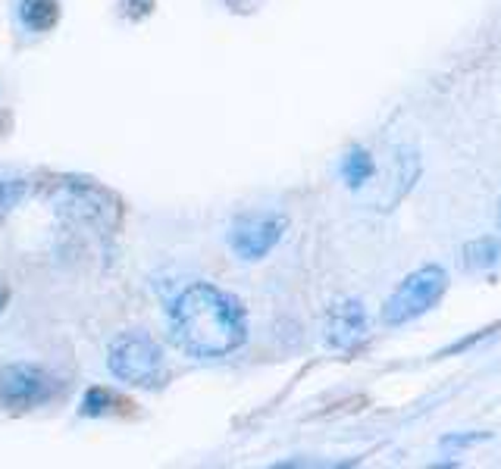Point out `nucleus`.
I'll list each match as a JSON object with an SVG mask.
<instances>
[{
	"label": "nucleus",
	"instance_id": "6",
	"mask_svg": "<svg viewBox=\"0 0 501 469\" xmlns=\"http://www.w3.org/2000/svg\"><path fill=\"white\" fill-rule=\"evenodd\" d=\"M289 219L283 213H244L232 222L229 244L242 260H264L279 242H283Z\"/></svg>",
	"mask_w": 501,
	"mask_h": 469
},
{
	"label": "nucleus",
	"instance_id": "8",
	"mask_svg": "<svg viewBox=\"0 0 501 469\" xmlns=\"http://www.w3.org/2000/svg\"><path fill=\"white\" fill-rule=\"evenodd\" d=\"M417 178H420V157H417V151L405 147V151H398L392 160V182H389L386 194L380 197V210H392L401 197H407V191L414 188Z\"/></svg>",
	"mask_w": 501,
	"mask_h": 469
},
{
	"label": "nucleus",
	"instance_id": "14",
	"mask_svg": "<svg viewBox=\"0 0 501 469\" xmlns=\"http://www.w3.org/2000/svg\"><path fill=\"white\" fill-rule=\"evenodd\" d=\"M119 7H122L119 13L126 16L129 22H142V20H148V16L154 13L157 0H122Z\"/></svg>",
	"mask_w": 501,
	"mask_h": 469
},
{
	"label": "nucleus",
	"instance_id": "12",
	"mask_svg": "<svg viewBox=\"0 0 501 469\" xmlns=\"http://www.w3.org/2000/svg\"><path fill=\"white\" fill-rule=\"evenodd\" d=\"M126 407H132L126 398L113 394L110 388H88L82 394V404H78V416H91V419H101V416H113V413H122Z\"/></svg>",
	"mask_w": 501,
	"mask_h": 469
},
{
	"label": "nucleus",
	"instance_id": "15",
	"mask_svg": "<svg viewBox=\"0 0 501 469\" xmlns=\"http://www.w3.org/2000/svg\"><path fill=\"white\" fill-rule=\"evenodd\" d=\"M489 432H470V435H448L442 438V448H464V444H473V441H486Z\"/></svg>",
	"mask_w": 501,
	"mask_h": 469
},
{
	"label": "nucleus",
	"instance_id": "16",
	"mask_svg": "<svg viewBox=\"0 0 501 469\" xmlns=\"http://www.w3.org/2000/svg\"><path fill=\"white\" fill-rule=\"evenodd\" d=\"M229 10H232V13H242V10H254V4H250V0H235Z\"/></svg>",
	"mask_w": 501,
	"mask_h": 469
},
{
	"label": "nucleus",
	"instance_id": "4",
	"mask_svg": "<svg viewBox=\"0 0 501 469\" xmlns=\"http://www.w3.org/2000/svg\"><path fill=\"white\" fill-rule=\"evenodd\" d=\"M107 366L126 385L157 388L167 375L163 369V350L148 332H126L110 344Z\"/></svg>",
	"mask_w": 501,
	"mask_h": 469
},
{
	"label": "nucleus",
	"instance_id": "2",
	"mask_svg": "<svg viewBox=\"0 0 501 469\" xmlns=\"http://www.w3.org/2000/svg\"><path fill=\"white\" fill-rule=\"evenodd\" d=\"M51 201L63 216L94 228L97 234H113L119 228V216H122L119 197L103 188V185H97L94 178H78V176L57 178V185L51 191Z\"/></svg>",
	"mask_w": 501,
	"mask_h": 469
},
{
	"label": "nucleus",
	"instance_id": "17",
	"mask_svg": "<svg viewBox=\"0 0 501 469\" xmlns=\"http://www.w3.org/2000/svg\"><path fill=\"white\" fill-rule=\"evenodd\" d=\"M7 304H10V288H7V285H0V313L7 310Z\"/></svg>",
	"mask_w": 501,
	"mask_h": 469
},
{
	"label": "nucleus",
	"instance_id": "9",
	"mask_svg": "<svg viewBox=\"0 0 501 469\" xmlns=\"http://www.w3.org/2000/svg\"><path fill=\"white\" fill-rule=\"evenodd\" d=\"M20 22L35 35L53 32L60 22V0H20L16 4Z\"/></svg>",
	"mask_w": 501,
	"mask_h": 469
},
{
	"label": "nucleus",
	"instance_id": "1",
	"mask_svg": "<svg viewBox=\"0 0 501 469\" xmlns=\"http://www.w3.org/2000/svg\"><path fill=\"white\" fill-rule=\"evenodd\" d=\"M169 332L185 354L198 360H217L244 344L248 317L229 292L194 282L169 307Z\"/></svg>",
	"mask_w": 501,
	"mask_h": 469
},
{
	"label": "nucleus",
	"instance_id": "13",
	"mask_svg": "<svg viewBox=\"0 0 501 469\" xmlns=\"http://www.w3.org/2000/svg\"><path fill=\"white\" fill-rule=\"evenodd\" d=\"M26 194H29V178L0 169V222H4V216H7L10 210H16L26 201Z\"/></svg>",
	"mask_w": 501,
	"mask_h": 469
},
{
	"label": "nucleus",
	"instance_id": "3",
	"mask_svg": "<svg viewBox=\"0 0 501 469\" xmlns=\"http://www.w3.org/2000/svg\"><path fill=\"white\" fill-rule=\"evenodd\" d=\"M448 292V273L439 263H426V267L414 269L411 276L401 279V285L389 294V300L382 304V323L386 325H407L414 319L426 317L430 310H436L439 300Z\"/></svg>",
	"mask_w": 501,
	"mask_h": 469
},
{
	"label": "nucleus",
	"instance_id": "18",
	"mask_svg": "<svg viewBox=\"0 0 501 469\" xmlns=\"http://www.w3.org/2000/svg\"><path fill=\"white\" fill-rule=\"evenodd\" d=\"M498 222H501V201H498Z\"/></svg>",
	"mask_w": 501,
	"mask_h": 469
},
{
	"label": "nucleus",
	"instance_id": "11",
	"mask_svg": "<svg viewBox=\"0 0 501 469\" xmlns=\"http://www.w3.org/2000/svg\"><path fill=\"white\" fill-rule=\"evenodd\" d=\"M461 257L467 273H489L501 263V242L498 238H476V242L464 244Z\"/></svg>",
	"mask_w": 501,
	"mask_h": 469
},
{
	"label": "nucleus",
	"instance_id": "7",
	"mask_svg": "<svg viewBox=\"0 0 501 469\" xmlns=\"http://www.w3.org/2000/svg\"><path fill=\"white\" fill-rule=\"evenodd\" d=\"M366 338V310L360 300L345 298L326 313V344L335 350H354Z\"/></svg>",
	"mask_w": 501,
	"mask_h": 469
},
{
	"label": "nucleus",
	"instance_id": "5",
	"mask_svg": "<svg viewBox=\"0 0 501 469\" xmlns=\"http://www.w3.org/2000/svg\"><path fill=\"white\" fill-rule=\"evenodd\" d=\"M57 391V382L32 363H13L0 369V407L13 413H26L47 404Z\"/></svg>",
	"mask_w": 501,
	"mask_h": 469
},
{
	"label": "nucleus",
	"instance_id": "10",
	"mask_svg": "<svg viewBox=\"0 0 501 469\" xmlns=\"http://www.w3.org/2000/svg\"><path fill=\"white\" fill-rule=\"evenodd\" d=\"M339 172H341V182H345L348 188L360 191L373 176H376V160H373V153L366 151V147H351V151L341 157Z\"/></svg>",
	"mask_w": 501,
	"mask_h": 469
}]
</instances>
